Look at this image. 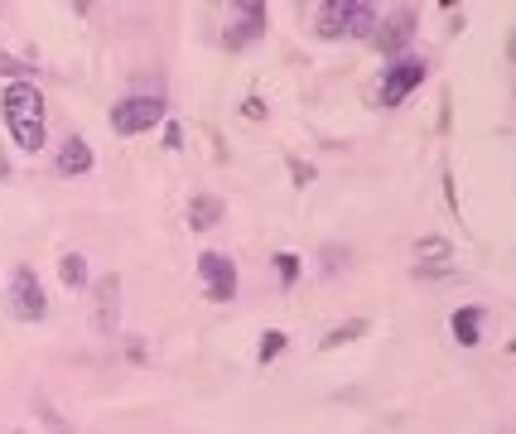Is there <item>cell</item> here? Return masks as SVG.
<instances>
[{
  "mask_svg": "<svg viewBox=\"0 0 516 434\" xmlns=\"http://www.w3.org/2000/svg\"><path fill=\"white\" fill-rule=\"evenodd\" d=\"M5 126H10V136L20 150H44V92L34 87V82H15V87H5Z\"/></svg>",
  "mask_w": 516,
  "mask_h": 434,
  "instance_id": "cell-1",
  "label": "cell"
},
{
  "mask_svg": "<svg viewBox=\"0 0 516 434\" xmlns=\"http://www.w3.org/2000/svg\"><path fill=\"white\" fill-rule=\"evenodd\" d=\"M314 29L324 39H372L377 34V10L367 0H328V5H319Z\"/></svg>",
  "mask_w": 516,
  "mask_h": 434,
  "instance_id": "cell-2",
  "label": "cell"
},
{
  "mask_svg": "<svg viewBox=\"0 0 516 434\" xmlns=\"http://www.w3.org/2000/svg\"><path fill=\"white\" fill-rule=\"evenodd\" d=\"M160 121H164V97H126V102L111 107L116 136H140V131L160 126Z\"/></svg>",
  "mask_w": 516,
  "mask_h": 434,
  "instance_id": "cell-3",
  "label": "cell"
},
{
  "mask_svg": "<svg viewBox=\"0 0 516 434\" xmlns=\"http://www.w3.org/2000/svg\"><path fill=\"white\" fill-rule=\"evenodd\" d=\"M10 314L25 319V324L44 319V290H39V275L29 266H15V275H10Z\"/></svg>",
  "mask_w": 516,
  "mask_h": 434,
  "instance_id": "cell-4",
  "label": "cell"
},
{
  "mask_svg": "<svg viewBox=\"0 0 516 434\" xmlns=\"http://www.w3.org/2000/svg\"><path fill=\"white\" fill-rule=\"evenodd\" d=\"M198 275H203V285H208V295L227 304V299L237 295V266L222 256V251H203L198 256Z\"/></svg>",
  "mask_w": 516,
  "mask_h": 434,
  "instance_id": "cell-5",
  "label": "cell"
},
{
  "mask_svg": "<svg viewBox=\"0 0 516 434\" xmlns=\"http://www.w3.org/2000/svg\"><path fill=\"white\" fill-rule=\"evenodd\" d=\"M425 82V63H415V58H401V63H391L386 68V78H381V102L386 107H396V102H406L410 92Z\"/></svg>",
  "mask_w": 516,
  "mask_h": 434,
  "instance_id": "cell-6",
  "label": "cell"
},
{
  "mask_svg": "<svg viewBox=\"0 0 516 434\" xmlns=\"http://www.w3.org/2000/svg\"><path fill=\"white\" fill-rule=\"evenodd\" d=\"M410 34H415V10H396V15H386V20H377V39L381 54H401L410 44Z\"/></svg>",
  "mask_w": 516,
  "mask_h": 434,
  "instance_id": "cell-7",
  "label": "cell"
},
{
  "mask_svg": "<svg viewBox=\"0 0 516 434\" xmlns=\"http://www.w3.org/2000/svg\"><path fill=\"white\" fill-rule=\"evenodd\" d=\"M54 169L63 174V179L92 174V145H87L82 136H63V145H58V155H54Z\"/></svg>",
  "mask_w": 516,
  "mask_h": 434,
  "instance_id": "cell-8",
  "label": "cell"
},
{
  "mask_svg": "<svg viewBox=\"0 0 516 434\" xmlns=\"http://www.w3.org/2000/svg\"><path fill=\"white\" fill-rule=\"evenodd\" d=\"M261 25H266V5H242V25L227 29V49H242V44H251V39L261 34Z\"/></svg>",
  "mask_w": 516,
  "mask_h": 434,
  "instance_id": "cell-9",
  "label": "cell"
},
{
  "mask_svg": "<svg viewBox=\"0 0 516 434\" xmlns=\"http://www.w3.org/2000/svg\"><path fill=\"white\" fill-rule=\"evenodd\" d=\"M449 328H454V338H459L463 348H473V343L483 338V309H478V304H463L459 314L449 319Z\"/></svg>",
  "mask_w": 516,
  "mask_h": 434,
  "instance_id": "cell-10",
  "label": "cell"
},
{
  "mask_svg": "<svg viewBox=\"0 0 516 434\" xmlns=\"http://www.w3.org/2000/svg\"><path fill=\"white\" fill-rule=\"evenodd\" d=\"M97 299H102L97 328H102V333H111V328H116V304H121V280H116V275H107V280L97 285Z\"/></svg>",
  "mask_w": 516,
  "mask_h": 434,
  "instance_id": "cell-11",
  "label": "cell"
},
{
  "mask_svg": "<svg viewBox=\"0 0 516 434\" xmlns=\"http://www.w3.org/2000/svg\"><path fill=\"white\" fill-rule=\"evenodd\" d=\"M218 217H222V198H213V193H198V198L189 203V222H193V227H213Z\"/></svg>",
  "mask_w": 516,
  "mask_h": 434,
  "instance_id": "cell-12",
  "label": "cell"
},
{
  "mask_svg": "<svg viewBox=\"0 0 516 434\" xmlns=\"http://www.w3.org/2000/svg\"><path fill=\"white\" fill-rule=\"evenodd\" d=\"M58 271H63V285H68V290H87V261H82L78 251H68Z\"/></svg>",
  "mask_w": 516,
  "mask_h": 434,
  "instance_id": "cell-13",
  "label": "cell"
},
{
  "mask_svg": "<svg viewBox=\"0 0 516 434\" xmlns=\"http://www.w3.org/2000/svg\"><path fill=\"white\" fill-rule=\"evenodd\" d=\"M362 333H367V324H362V319H348V324L338 328V333H328V338H324V353H328V348H343V343H353V338H362Z\"/></svg>",
  "mask_w": 516,
  "mask_h": 434,
  "instance_id": "cell-14",
  "label": "cell"
},
{
  "mask_svg": "<svg viewBox=\"0 0 516 434\" xmlns=\"http://www.w3.org/2000/svg\"><path fill=\"white\" fill-rule=\"evenodd\" d=\"M415 251H420L425 261H449V242H444V237H425Z\"/></svg>",
  "mask_w": 516,
  "mask_h": 434,
  "instance_id": "cell-15",
  "label": "cell"
},
{
  "mask_svg": "<svg viewBox=\"0 0 516 434\" xmlns=\"http://www.w3.org/2000/svg\"><path fill=\"white\" fill-rule=\"evenodd\" d=\"M275 275H280L285 285H295V280H299V261H295V256H275Z\"/></svg>",
  "mask_w": 516,
  "mask_h": 434,
  "instance_id": "cell-16",
  "label": "cell"
},
{
  "mask_svg": "<svg viewBox=\"0 0 516 434\" xmlns=\"http://www.w3.org/2000/svg\"><path fill=\"white\" fill-rule=\"evenodd\" d=\"M280 348H285V333H266V338H261V362H271Z\"/></svg>",
  "mask_w": 516,
  "mask_h": 434,
  "instance_id": "cell-17",
  "label": "cell"
},
{
  "mask_svg": "<svg viewBox=\"0 0 516 434\" xmlns=\"http://www.w3.org/2000/svg\"><path fill=\"white\" fill-rule=\"evenodd\" d=\"M290 169H295V184H309V179H314V169H309V164H304V160H295V164H290Z\"/></svg>",
  "mask_w": 516,
  "mask_h": 434,
  "instance_id": "cell-18",
  "label": "cell"
},
{
  "mask_svg": "<svg viewBox=\"0 0 516 434\" xmlns=\"http://www.w3.org/2000/svg\"><path fill=\"white\" fill-rule=\"evenodd\" d=\"M164 145H169V150H179V145H184V136H179V126H174V121H169V136H164Z\"/></svg>",
  "mask_w": 516,
  "mask_h": 434,
  "instance_id": "cell-19",
  "label": "cell"
}]
</instances>
